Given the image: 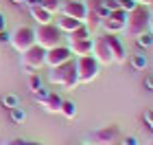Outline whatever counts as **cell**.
<instances>
[{
  "mask_svg": "<svg viewBox=\"0 0 153 145\" xmlns=\"http://www.w3.org/2000/svg\"><path fill=\"white\" fill-rule=\"evenodd\" d=\"M48 81H51V84H57V86H64L68 90H74L76 84H79V77H76V59H68L64 64L51 68Z\"/></svg>",
  "mask_w": 153,
  "mask_h": 145,
  "instance_id": "6da1fadb",
  "label": "cell"
},
{
  "mask_svg": "<svg viewBox=\"0 0 153 145\" xmlns=\"http://www.w3.org/2000/svg\"><path fill=\"white\" fill-rule=\"evenodd\" d=\"M149 18H151V11L147 9V5H138L134 11H129L127 13V24H125L127 35L138 38L142 33H147L149 31Z\"/></svg>",
  "mask_w": 153,
  "mask_h": 145,
  "instance_id": "7a4b0ae2",
  "label": "cell"
},
{
  "mask_svg": "<svg viewBox=\"0 0 153 145\" xmlns=\"http://www.w3.org/2000/svg\"><path fill=\"white\" fill-rule=\"evenodd\" d=\"M61 40H64V33H61V29L55 22H51V24H37V29H35V44L44 46L48 51V48L59 46Z\"/></svg>",
  "mask_w": 153,
  "mask_h": 145,
  "instance_id": "3957f363",
  "label": "cell"
},
{
  "mask_svg": "<svg viewBox=\"0 0 153 145\" xmlns=\"http://www.w3.org/2000/svg\"><path fill=\"white\" fill-rule=\"evenodd\" d=\"M99 68H101V64L96 62V57L92 53L76 57V77H79V84H88V81H92L96 75H99Z\"/></svg>",
  "mask_w": 153,
  "mask_h": 145,
  "instance_id": "277c9868",
  "label": "cell"
},
{
  "mask_svg": "<svg viewBox=\"0 0 153 145\" xmlns=\"http://www.w3.org/2000/svg\"><path fill=\"white\" fill-rule=\"evenodd\" d=\"M11 44L16 51L24 53L26 48H31L35 44V29H31V26H20L16 29V33L11 35Z\"/></svg>",
  "mask_w": 153,
  "mask_h": 145,
  "instance_id": "5b68a950",
  "label": "cell"
},
{
  "mask_svg": "<svg viewBox=\"0 0 153 145\" xmlns=\"http://www.w3.org/2000/svg\"><path fill=\"white\" fill-rule=\"evenodd\" d=\"M22 64L31 66L33 71H39V68L46 64V48L39 46V44H33L31 48H26L22 53Z\"/></svg>",
  "mask_w": 153,
  "mask_h": 145,
  "instance_id": "8992f818",
  "label": "cell"
},
{
  "mask_svg": "<svg viewBox=\"0 0 153 145\" xmlns=\"http://www.w3.org/2000/svg\"><path fill=\"white\" fill-rule=\"evenodd\" d=\"M88 11H90V7L85 0H66L64 5H61V13L64 16H70L74 20H88Z\"/></svg>",
  "mask_w": 153,
  "mask_h": 145,
  "instance_id": "52a82bcc",
  "label": "cell"
},
{
  "mask_svg": "<svg viewBox=\"0 0 153 145\" xmlns=\"http://www.w3.org/2000/svg\"><path fill=\"white\" fill-rule=\"evenodd\" d=\"M105 42L109 46V53H112V59L118 62V64H123V62H127V51H125V44L120 42V38L116 35V33H105Z\"/></svg>",
  "mask_w": 153,
  "mask_h": 145,
  "instance_id": "ba28073f",
  "label": "cell"
},
{
  "mask_svg": "<svg viewBox=\"0 0 153 145\" xmlns=\"http://www.w3.org/2000/svg\"><path fill=\"white\" fill-rule=\"evenodd\" d=\"M68 59H72V53H70V48L64 46V44H59V46L48 48V51H46V64L51 68L64 64V62H68Z\"/></svg>",
  "mask_w": 153,
  "mask_h": 145,
  "instance_id": "9c48e42d",
  "label": "cell"
},
{
  "mask_svg": "<svg viewBox=\"0 0 153 145\" xmlns=\"http://www.w3.org/2000/svg\"><path fill=\"white\" fill-rule=\"evenodd\" d=\"M92 55L96 57V62L99 64H112V53H109V46L105 42V38H99V40H94V48H92Z\"/></svg>",
  "mask_w": 153,
  "mask_h": 145,
  "instance_id": "30bf717a",
  "label": "cell"
},
{
  "mask_svg": "<svg viewBox=\"0 0 153 145\" xmlns=\"http://www.w3.org/2000/svg\"><path fill=\"white\" fill-rule=\"evenodd\" d=\"M70 53L76 55V57H81V55H90L94 48V40L92 38H85V40H72L70 42Z\"/></svg>",
  "mask_w": 153,
  "mask_h": 145,
  "instance_id": "8fae6325",
  "label": "cell"
},
{
  "mask_svg": "<svg viewBox=\"0 0 153 145\" xmlns=\"http://www.w3.org/2000/svg\"><path fill=\"white\" fill-rule=\"evenodd\" d=\"M53 22L61 29V33H68V35H70L74 29H79V26L83 24L81 20H74V18H70V16H64V13H61V16H57Z\"/></svg>",
  "mask_w": 153,
  "mask_h": 145,
  "instance_id": "7c38bea8",
  "label": "cell"
},
{
  "mask_svg": "<svg viewBox=\"0 0 153 145\" xmlns=\"http://www.w3.org/2000/svg\"><path fill=\"white\" fill-rule=\"evenodd\" d=\"M96 139H99V143H103V145H114L118 141V128L116 125H105L103 130L96 132Z\"/></svg>",
  "mask_w": 153,
  "mask_h": 145,
  "instance_id": "4fadbf2b",
  "label": "cell"
},
{
  "mask_svg": "<svg viewBox=\"0 0 153 145\" xmlns=\"http://www.w3.org/2000/svg\"><path fill=\"white\" fill-rule=\"evenodd\" d=\"M31 16L35 18V22H37V24H51L53 20H55L53 13H51V11H46L44 7H39V5L31 7Z\"/></svg>",
  "mask_w": 153,
  "mask_h": 145,
  "instance_id": "5bb4252c",
  "label": "cell"
},
{
  "mask_svg": "<svg viewBox=\"0 0 153 145\" xmlns=\"http://www.w3.org/2000/svg\"><path fill=\"white\" fill-rule=\"evenodd\" d=\"M61 101H64V99H61L57 92H53V90H51V95L46 97V101L42 103V106H44L48 112H59V110H61Z\"/></svg>",
  "mask_w": 153,
  "mask_h": 145,
  "instance_id": "9a60e30c",
  "label": "cell"
},
{
  "mask_svg": "<svg viewBox=\"0 0 153 145\" xmlns=\"http://www.w3.org/2000/svg\"><path fill=\"white\" fill-rule=\"evenodd\" d=\"M59 112L64 114L66 119H74V116H76V103L70 101V99H64V101H61V110H59Z\"/></svg>",
  "mask_w": 153,
  "mask_h": 145,
  "instance_id": "2e32d148",
  "label": "cell"
},
{
  "mask_svg": "<svg viewBox=\"0 0 153 145\" xmlns=\"http://www.w3.org/2000/svg\"><path fill=\"white\" fill-rule=\"evenodd\" d=\"M129 62H131V68H134V71H144V68H147V55H144V53L131 55Z\"/></svg>",
  "mask_w": 153,
  "mask_h": 145,
  "instance_id": "e0dca14e",
  "label": "cell"
},
{
  "mask_svg": "<svg viewBox=\"0 0 153 145\" xmlns=\"http://www.w3.org/2000/svg\"><path fill=\"white\" fill-rule=\"evenodd\" d=\"M85 38H90V26H88L85 22H83L79 29H74V31L70 33V42H72V40H85Z\"/></svg>",
  "mask_w": 153,
  "mask_h": 145,
  "instance_id": "ac0fdd59",
  "label": "cell"
},
{
  "mask_svg": "<svg viewBox=\"0 0 153 145\" xmlns=\"http://www.w3.org/2000/svg\"><path fill=\"white\" fill-rule=\"evenodd\" d=\"M61 5H64L61 0H39V7H44V9H46V11H51L53 16L61 9Z\"/></svg>",
  "mask_w": 153,
  "mask_h": 145,
  "instance_id": "d6986e66",
  "label": "cell"
},
{
  "mask_svg": "<svg viewBox=\"0 0 153 145\" xmlns=\"http://www.w3.org/2000/svg\"><path fill=\"white\" fill-rule=\"evenodd\" d=\"M136 42H138V46H140V48H151V46H153V33H151V31L142 33V35L136 38Z\"/></svg>",
  "mask_w": 153,
  "mask_h": 145,
  "instance_id": "ffe728a7",
  "label": "cell"
},
{
  "mask_svg": "<svg viewBox=\"0 0 153 145\" xmlns=\"http://www.w3.org/2000/svg\"><path fill=\"white\" fill-rule=\"evenodd\" d=\"M44 84H42V77L37 73H33V75H29V88H31V92H35L37 88H42Z\"/></svg>",
  "mask_w": 153,
  "mask_h": 145,
  "instance_id": "44dd1931",
  "label": "cell"
},
{
  "mask_svg": "<svg viewBox=\"0 0 153 145\" xmlns=\"http://www.w3.org/2000/svg\"><path fill=\"white\" fill-rule=\"evenodd\" d=\"M9 116H11V121L22 123L24 121V110L22 108H9Z\"/></svg>",
  "mask_w": 153,
  "mask_h": 145,
  "instance_id": "7402d4cb",
  "label": "cell"
},
{
  "mask_svg": "<svg viewBox=\"0 0 153 145\" xmlns=\"http://www.w3.org/2000/svg\"><path fill=\"white\" fill-rule=\"evenodd\" d=\"M116 2H118V7H120V9H125L127 13H129V11H134L136 7L140 5L138 0H116Z\"/></svg>",
  "mask_w": 153,
  "mask_h": 145,
  "instance_id": "603a6c76",
  "label": "cell"
},
{
  "mask_svg": "<svg viewBox=\"0 0 153 145\" xmlns=\"http://www.w3.org/2000/svg\"><path fill=\"white\" fill-rule=\"evenodd\" d=\"M33 95H35V101H37V103H44V101H46V97L51 95V90H48L46 86H42V88H37V90L33 92Z\"/></svg>",
  "mask_w": 153,
  "mask_h": 145,
  "instance_id": "cb8c5ba5",
  "label": "cell"
},
{
  "mask_svg": "<svg viewBox=\"0 0 153 145\" xmlns=\"http://www.w3.org/2000/svg\"><path fill=\"white\" fill-rule=\"evenodd\" d=\"M2 101H4V106H7V108H18V103H20V97H18V95H7Z\"/></svg>",
  "mask_w": 153,
  "mask_h": 145,
  "instance_id": "d4e9b609",
  "label": "cell"
},
{
  "mask_svg": "<svg viewBox=\"0 0 153 145\" xmlns=\"http://www.w3.org/2000/svg\"><path fill=\"white\" fill-rule=\"evenodd\" d=\"M4 145H39L35 141H24V139H13V141H7Z\"/></svg>",
  "mask_w": 153,
  "mask_h": 145,
  "instance_id": "484cf974",
  "label": "cell"
},
{
  "mask_svg": "<svg viewBox=\"0 0 153 145\" xmlns=\"http://www.w3.org/2000/svg\"><path fill=\"white\" fill-rule=\"evenodd\" d=\"M144 121H147V125H153V110H147V112H144Z\"/></svg>",
  "mask_w": 153,
  "mask_h": 145,
  "instance_id": "4316f807",
  "label": "cell"
},
{
  "mask_svg": "<svg viewBox=\"0 0 153 145\" xmlns=\"http://www.w3.org/2000/svg\"><path fill=\"white\" fill-rule=\"evenodd\" d=\"M144 86H147L149 90H153V73H151V75H147V77H144Z\"/></svg>",
  "mask_w": 153,
  "mask_h": 145,
  "instance_id": "83f0119b",
  "label": "cell"
},
{
  "mask_svg": "<svg viewBox=\"0 0 153 145\" xmlns=\"http://www.w3.org/2000/svg\"><path fill=\"white\" fill-rule=\"evenodd\" d=\"M123 143H125V145H138V139H136V136H125Z\"/></svg>",
  "mask_w": 153,
  "mask_h": 145,
  "instance_id": "f1b7e54d",
  "label": "cell"
},
{
  "mask_svg": "<svg viewBox=\"0 0 153 145\" xmlns=\"http://www.w3.org/2000/svg\"><path fill=\"white\" fill-rule=\"evenodd\" d=\"M0 42H11V35L7 31H0Z\"/></svg>",
  "mask_w": 153,
  "mask_h": 145,
  "instance_id": "f546056e",
  "label": "cell"
},
{
  "mask_svg": "<svg viewBox=\"0 0 153 145\" xmlns=\"http://www.w3.org/2000/svg\"><path fill=\"white\" fill-rule=\"evenodd\" d=\"M7 29V18H4V13H0V31H4Z\"/></svg>",
  "mask_w": 153,
  "mask_h": 145,
  "instance_id": "4dcf8cb0",
  "label": "cell"
},
{
  "mask_svg": "<svg viewBox=\"0 0 153 145\" xmlns=\"http://www.w3.org/2000/svg\"><path fill=\"white\" fill-rule=\"evenodd\" d=\"M149 31L153 33V9H151V18H149Z\"/></svg>",
  "mask_w": 153,
  "mask_h": 145,
  "instance_id": "1f68e13d",
  "label": "cell"
},
{
  "mask_svg": "<svg viewBox=\"0 0 153 145\" xmlns=\"http://www.w3.org/2000/svg\"><path fill=\"white\" fill-rule=\"evenodd\" d=\"M13 5H26V0H11Z\"/></svg>",
  "mask_w": 153,
  "mask_h": 145,
  "instance_id": "d6a6232c",
  "label": "cell"
},
{
  "mask_svg": "<svg viewBox=\"0 0 153 145\" xmlns=\"http://www.w3.org/2000/svg\"><path fill=\"white\" fill-rule=\"evenodd\" d=\"M114 145H125V143H123V141H120V143H118V141H116V143H114Z\"/></svg>",
  "mask_w": 153,
  "mask_h": 145,
  "instance_id": "836d02e7",
  "label": "cell"
},
{
  "mask_svg": "<svg viewBox=\"0 0 153 145\" xmlns=\"http://www.w3.org/2000/svg\"><path fill=\"white\" fill-rule=\"evenodd\" d=\"M81 145H88V143H81Z\"/></svg>",
  "mask_w": 153,
  "mask_h": 145,
  "instance_id": "e575fe53",
  "label": "cell"
},
{
  "mask_svg": "<svg viewBox=\"0 0 153 145\" xmlns=\"http://www.w3.org/2000/svg\"><path fill=\"white\" fill-rule=\"evenodd\" d=\"M149 128H151V130H153V125H149Z\"/></svg>",
  "mask_w": 153,
  "mask_h": 145,
  "instance_id": "d590c367",
  "label": "cell"
},
{
  "mask_svg": "<svg viewBox=\"0 0 153 145\" xmlns=\"http://www.w3.org/2000/svg\"><path fill=\"white\" fill-rule=\"evenodd\" d=\"M149 145H153V141H151V143H149Z\"/></svg>",
  "mask_w": 153,
  "mask_h": 145,
  "instance_id": "8d00e7d4",
  "label": "cell"
},
{
  "mask_svg": "<svg viewBox=\"0 0 153 145\" xmlns=\"http://www.w3.org/2000/svg\"><path fill=\"white\" fill-rule=\"evenodd\" d=\"M64 2H66V0H64Z\"/></svg>",
  "mask_w": 153,
  "mask_h": 145,
  "instance_id": "74e56055",
  "label": "cell"
}]
</instances>
